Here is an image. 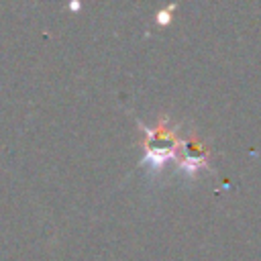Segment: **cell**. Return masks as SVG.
Returning a JSON list of instances; mask_svg holds the SVG:
<instances>
[{
	"label": "cell",
	"mask_w": 261,
	"mask_h": 261,
	"mask_svg": "<svg viewBox=\"0 0 261 261\" xmlns=\"http://www.w3.org/2000/svg\"><path fill=\"white\" fill-rule=\"evenodd\" d=\"M169 10H173V6H169V8H165V10H161V12L157 14V20H159L161 24H167V22H169V18H171V16H169Z\"/></svg>",
	"instance_id": "1"
}]
</instances>
